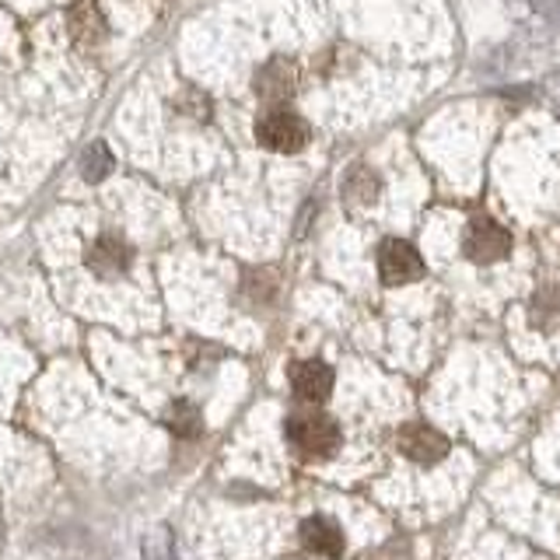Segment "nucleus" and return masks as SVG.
I'll return each instance as SVG.
<instances>
[{
	"instance_id": "obj_1",
	"label": "nucleus",
	"mask_w": 560,
	"mask_h": 560,
	"mask_svg": "<svg viewBox=\"0 0 560 560\" xmlns=\"http://www.w3.org/2000/svg\"><path fill=\"white\" fill-rule=\"evenodd\" d=\"M288 438H291V445L302 455H312V459H326V455H332V452H337V445H340V428L332 424L326 413L305 410V413H294L288 420Z\"/></svg>"
},
{
	"instance_id": "obj_2",
	"label": "nucleus",
	"mask_w": 560,
	"mask_h": 560,
	"mask_svg": "<svg viewBox=\"0 0 560 560\" xmlns=\"http://www.w3.org/2000/svg\"><path fill=\"white\" fill-rule=\"evenodd\" d=\"M256 140L267 151H277V154H294L305 148L308 140V127L305 119H298L294 113L288 109H270L262 113L259 122H256Z\"/></svg>"
},
{
	"instance_id": "obj_3",
	"label": "nucleus",
	"mask_w": 560,
	"mask_h": 560,
	"mask_svg": "<svg viewBox=\"0 0 560 560\" xmlns=\"http://www.w3.org/2000/svg\"><path fill=\"white\" fill-rule=\"evenodd\" d=\"M463 249L472 262H498L512 249V235L494 218H472L463 235Z\"/></svg>"
},
{
	"instance_id": "obj_4",
	"label": "nucleus",
	"mask_w": 560,
	"mask_h": 560,
	"mask_svg": "<svg viewBox=\"0 0 560 560\" xmlns=\"http://www.w3.org/2000/svg\"><path fill=\"white\" fill-rule=\"evenodd\" d=\"M420 273H424V259H420V253L413 249L410 242H402V238L382 242V249H378V277L385 280V284H389V288L410 284V280H417Z\"/></svg>"
},
{
	"instance_id": "obj_5",
	"label": "nucleus",
	"mask_w": 560,
	"mask_h": 560,
	"mask_svg": "<svg viewBox=\"0 0 560 560\" xmlns=\"http://www.w3.org/2000/svg\"><path fill=\"white\" fill-rule=\"evenodd\" d=\"M399 448L410 455L413 463H438L448 455V438L428 424H407L399 431Z\"/></svg>"
},
{
	"instance_id": "obj_6",
	"label": "nucleus",
	"mask_w": 560,
	"mask_h": 560,
	"mask_svg": "<svg viewBox=\"0 0 560 560\" xmlns=\"http://www.w3.org/2000/svg\"><path fill=\"white\" fill-rule=\"evenodd\" d=\"M291 389L302 402H326L332 393V368L323 361H302L291 368Z\"/></svg>"
},
{
	"instance_id": "obj_7",
	"label": "nucleus",
	"mask_w": 560,
	"mask_h": 560,
	"mask_svg": "<svg viewBox=\"0 0 560 560\" xmlns=\"http://www.w3.org/2000/svg\"><path fill=\"white\" fill-rule=\"evenodd\" d=\"M302 542H305V550L319 553V557H340L343 553L340 525L323 518V515H312V518L302 522Z\"/></svg>"
},
{
	"instance_id": "obj_8",
	"label": "nucleus",
	"mask_w": 560,
	"mask_h": 560,
	"mask_svg": "<svg viewBox=\"0 0 560 560\" xmlns=\"http://www.w3.org/2000/svg\"><path fill=\"white\" fill-rule=\"evenodd\" d=\"M127 262H130V249L122 245L119 238H98L92 245V253H88V267H92L95 273L102 277H116L127 270Z\"/></svg>"
},
{
	"instance_id": "obj_9",
	"label": "nucleus",
	"mask_w": 560,
	"mask_h": 560,
	"mask_svg": "<svg viewBox=\"0 0 560 560\" xmlns=\"http://www.w3.org/2000/svg\"><path fill=\"white\" fill-rule=\"evenodd\" d=\"M294 84H298V70L288 63V60H273L259 70V78H256V92L262 98H288L294 92Z\"/></svg>"
},
{
	"instance_id": "obj_10",
	"label": "nucleus",
	"mask_w": 560,
	"mask_h": 560,
	"mask_svg": "<svg viewBox=\"0 0 560 560\" xmlns=\"http://www.w3.org/2000/svg\"><path fill=\"white\" fill-rule=\"evenodd\" d=\"M70 35H74L81 46H95L105 39V18L95 8V0H81V4L70 11Z\"/></svg>"
},
{
	"instance_id": "obj_11",
	"label": "nucleus",
	"mask_w": 560,
	"mask_h": 560,
	"mask_svg": "<svg viewBox=\"0 0 560 560\" xmlns=\"http://www.w3.org/2000/svg\"><path fill=\"white\" fill-rule=\"evenodd\" d=\"M529 323L536 329H557L560 326V288L547 284L533 294L529 302Z\"/></svg>"
},
{
	"instance_id": "obj_12",
	"label": "nucleus",
	"mask_w": 560,
	"mask_h": 560,
	"mask_svg": "<svg viewBox=\"0 0 560 560\" xmlns=\"http://www.w3.org/2000/svg\"><path fill=\"white\" fill-rule=\"evenodd\" d=\"M343 200L350 207H372L378 200V179H375V172H368V168H354L347 175V183H343Z\"/></svg>"
},
{
	"instance_id": "obj_13",
	"label": "nucleus",
	"mask_w": 560,
	"mask_h": 560,
	"mask_svg": "<svg viewBox=\"0 0 560 560\" xmlns=\"http://www.w3.org/2000/svg\"><path fill=\"white\" fill-rule=\"evenodd\" d=\"M165 428H168L175 438H197V434L203 431L200 410L192 407V402H172L168 413H165Z\"/></svg>"
},
{
	"instance_id": "obj_14",
	"label": "nucleus",
	"mask_w": 560,
	"mask_h": 560,
	"mask_svg": "<svg viewBox=\"0 0 560 560\" xmlns=\"http://www.w3.org/2000/svg\"><path fill=\"white\" fill-rule=\"evenodd\" d=\"M113 172V154H109V148L105 144H92L84 151V158H81V175L88 183H102L105 175Z\"/></svg>"
}]
</instances>
